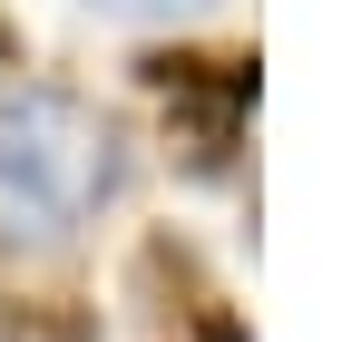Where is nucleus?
Listing matches in <instances>:
<instances>
[{"mask_svg": "<svg viewBox=\"0 0 352 342\" xmlns=\"http://www.w3.org/2000/svg\"><path fill=\"white\" fill-rule=\"evenodd\" d=\"M147 89L166 98L176 137H186V166H226L235 127L254 108V59H196V49H157L147 59Z\"/></svg>", "mask_w": 352, "mask_h": 342, "instance_id": "obj_2", "label": "nucleus"}, {"mask_svg": "<svg viewBox=\"0 0 352 342\" xmlns=\"http://www.w3.org/2000/svg\"><path fill=\"white\" fill-rule=\"evenodd\" d=\"M118 176H127L118 127L88 98H69V89H10L0 98V205L20 225L69 235L118 196Z\"/></svg>", "mask_w": 352, "mask_h": 342, "instance_id": "obj_1", "label": "nucleus"}, {"mask_svg": "<svg viewBox=\"0 0 352 342\" xmlns=\"http://www.w3.org/2000/svg\"><path fill=\"white\" fill-rule=\"evenodd\" d=\"M98 10H118V20H186V10H206V0H98Z\"/></svg>", "mask_w": 352, "mask_h": 342, "instance_id": "obj_4", "label": "nucleus"}, {"mask_svg": "<svg viewBox=\"0 0 352 342\" xmlns=\"http://www.w3.org/2000/svg\"><path fill=\"white\" fill-rule=\"evenodd\" d=\"M0 342H98V313L69 293H0Z\"/></svg>", "mask_w": 352, "mask_h": 342, "instance_id": "obj_3", "label": "nucleus"}]
</instances>
